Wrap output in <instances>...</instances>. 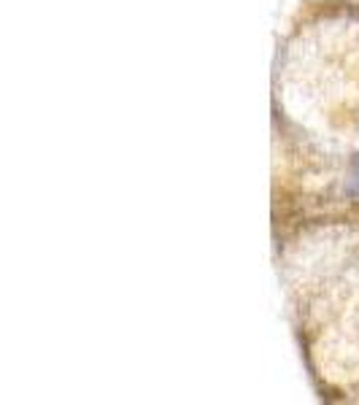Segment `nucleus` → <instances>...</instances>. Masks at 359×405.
I'll list each match as a JSON object with an SVG mask.
<instances>
[{
	"label": "nucleus",
	"instance_id": "obj_1",
	"mask_svg": "<svg viewBox=\"0 0 359 405\" xmlns=\"http://www.w3.org/2000/svg\"><path fill=\"white\" fill-rule=\"evenodd\" d=\"M351 190L359 192V165H357V171H354V184H351Z\"/></svg>",
	"mask_w": 359,
	"mask_h": 405
}]
</instances>
